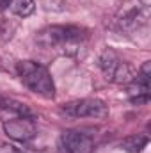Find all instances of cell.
<instances>
[{"label": "cell", "instance_id": "1", "mask_svg": "<svg viewBox=\"0 0 151 153\" xmlns=\"http://www.w3.org/2000/svg\"><path fill=\"white\" fill-rule=\"evenodd\" d=\"M87 39V30L76 25H50L41 29L36 41L43 48L59 50L64 53H75Z\"/></svg>", "mask_w": 151, "mask_h": 153}, {"label": "cell", "instance_id": "2", "mask_svg": "<svg viewBox=\"0 0 151 153\" xmlns=\"http://www.w3.org/2000/svg\"><path fill=\"white\" fill-rule=\"evenodd\" d=\"M16 71L21 84L34 94H39L48 100L55 96V84L46 66L36 61H20L16 64Z\"/></svg>", "mask_w": 151, "mask_h": 153}, {"label": "cell", "instance_id": "3", "mask_svg": "<svg viewBox=\"0 0 151 153\" xmlns=\"http://www.w3.org/2000/svg\"><path fill=\"white\" fill-rule=\"evenodd\" d=\"M148 20H150V7L142 0H126L115 14V27L121 32H133L144 27Z\"/></svg>", "mask_w": 151, "mask_h": 153}, {"label": "cell", "instance_id": "4", "mask_svg": "<svg viewBox=\"0 0 151 153\" xmlns=\"http://www.w3.org/2000/svg\"><path fill=\"white\" fill-rule=\"evenodd\" d=\"M98 66L103 71L105 78L112 84H130L133 80V71H132L130 64L126 61H123L110 48H107L100 55Z\"/></svg>", "mask_w": 151, "mask_h": 153}, {"label": "cell", "instance_id": "5", "mask_svg": "<svg viewBox=\"0 0 151 153\" xmlns=\"http://www.w3.org/2000/svg\"><path fill=\"white\" fill-rule=\"evenodd\" d=\"M61 112L68 117H93V119H103L109 116V107L100 98H82L68 102L61 107Z\"/></svg>", "mask_w": 151, "mask_h": 153}, {"label": "cell", "instance_id": "6", "mask_svg": "<svg viewBox=\"0 0 151 153\" xmlns=\"http://www.w3.org/2000/svg\"><path fill=\"white\" fill-rule=\"evenodd\" d=\"M4 132L13 141L29 143L38 135V126L30 116H13L4 121Z\"/></svg>", "mask_w": 151, "mask_h": 153}, {"label": "cell", "instance_id": "7", "mask_svg": "<svg viewBox=\"0 0 151 153\" xmlns=\"http://www.w3.org/2000/svg\"><path fill=\"white\" fill-rule=\"evenodd\" d=\"M151 91V61H146L139 73L128 84V98L133 105H144L150 102Z\"/></svg>", "mask_w": 151, "mask_h": 153}, {"label": "cell", "instance_id": "8", "mask_svg": "<svg viewBox=\"0 0 151 153\" xmlns=\"http://www.w3.org/2000/svg\"><path fill=\"white\" fill-rule=\"evenodd\" d=\"M61 146L66 153H93L94 139L82 130H68L61 137Z\"/></svg>", "mask_w": 151, "mask_h": 153}, {"label": "cell", "instance_id": "9", "mask_svg": "<svg viewBox=\"0 0 151 153\" xmlns=\"http://www.w3.org/2000/svg\"><path fill=\"white\" fill-rule=\"evenodd\" d=\"M0 5L5 11H9L11 14L20 16V18L30 16L34 13V9H36L34 0H0Z\"/></svg>", "mask_w": 151, "mask_h": 153}, {"label": "cell", "instance_id": "10", "mask_svg": "<svg viewBox=\"0 0 151 153\" xmlns=\"http://www.w3.org/2000/svg\"><path fill=\"white\" fill-rule=\"evenodd\" d=\"M150 139L146 135H141V134H135V135H130L126 137L123 143H121V150L128 153H141L146 146H148Z\"/></svg>", "mask_w": 151, "mask_h": 153}, {"label": "cell", "instance_id": "11", "mask_svg": "<svg viewBox=\"0 0 151 153\" xmlns=\"http://www.w3.org/2000/svg\"><path fill=\"white\" fill-rule=\"evenodd\" d=\"M0 153H23V152L18 150V148L13 146V144H4V146L0 148Z\"/></svg>", "mask_w": 151, "mask_h": 153}]
</instances>
